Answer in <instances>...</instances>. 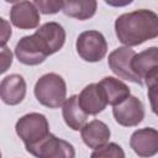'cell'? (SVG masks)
I'll list each match as a JSON object with an SVG mask.
<instances>
[{
	"instance_id": "obj_1",
	"label": "cell",
	"mask_w": 158,
	"mask_h": 158,
	"mask_svg": "<svg viewBox=\"0 0 158 158\" xmlns=\"http://www.w3.org/2000/svg\"><path fill=\"white\" fill-rule=\"evenodd\" d=\"M115 32L127 47L142 44L158 36V16L146 9L122 14L115 21Z\"/></svg>"
},
{
	"instance_id": "obj_2",
	"label": "cell",
	"mask_w": 158,
	"mask_h": 158,
	"mask_svg": "<svg viewBox=\"0 0 158 158\" xmlns=\"http://www.w3.org/2000/svg\"><path fill=\"white\" fill-rule=\"evenodd\" d=\"M67 94L64 79L56 73L42 75L35 85V96L40 104L49 109H57L63 105Z\"/></svg>"
},
{
	"instance_id": "obj_3",
	"label": "cell",
	"mask_w": 158,
	"mask_h": 158,
	"mask_svg": "<svg viewBox=\"0 0 158 158\" xmlns=\"http://www.w3.org/2000/svg\"><path fill=\"white\" fill-rule=\"evenodd\" d=\"M15 130L25 143V147L38 143L51 133L46 116L38 112H31L19 118Z\"/></svg>"
},
{
	"instance_id": "obj_4",
	"label": "cell",
	"mask_w": 158,
	"mask_h": 158,
	"mask_svg": "<svg viewBox=\"0 0 158 158\" xmlns=\"http://www.w3.org/2000/svg\"><path fill=\"white\" fill-rule=\"evenodd\" d=\"M26 151L36 158H75L74 147L52 133L38 143L26 147Z\"/></svg>"
},
{
	"instance_id": "obj_5",
	"label": "cell",
	"mask_w": 158,
	"mask_h": 158,
	"mask_svg": "<svg viewBox=\"0 0 158 158\" xmlns=\"http://www.w3.org/2000/svg\"><path fill=\"white\" fill-rule=\"evenodd\" d=\"M77 52L86 62H99L107 52L105 37L99 31H84L77 40Z\"/></svg>"
},
{
	"instance_id": "obj_6",
	"label": "cell",
	"mask_w": 158,
	"mask_h": 158,
	"mask_svg": "<svg viewBox=\"0 0 158 158\" xmlns=\"http://www.w3.org/2000/svg\"><path fill=\"white\" fill-rule=\"evenodd\" d=\"M114 117L116 122L125 127L137 126L144 117V106L136 96H128L121 104L114 106Z\"/></svg>"
},
{
	"instance_id": "obj_7",
	"label": "cell",
	"mask_w": 158,
	"mask_h": 158,
	"mask_svg": "<svg viewBox=\"0 0 158 158\" xmlns=\"http://www.w3.org/2000/svg\"><path fill=\"white\" fill-rule=\"evenodd\" d=\"M136 52L130 47H120L112 51L109 54V67L110 69L120 78L133 81L137 84H142L143 81L133 73L131 68V60L135 57Z\"/></svg>"
},
{
	"instance_id": "obj_8",
	"label": "cell",
	"mask_w": 158,
	"mask_h": 158,
	"mask_svg": "<svg viewBox=\"0 0 158 158\" xmlns=\"http://www.w3.org/2000/svg\"><path fill=\"white\" fill-rule=\"evenodd\" d=\"M33 35L47 56L58 52L65 41V31L58 22H46Z\"/></svg>"
},
{
	"instance_id": "obj_9",
	"label": "cell",
	"mask_w": 158,
	"mask_h": 158,
	"mask_svg": "<svg viewBox=\"0 0 158 158\" xmlns=\"http://www.w3.org/2000/svg\"><path fill=\"white\" fill-rule=\"evenodd\" d=\"M15 56L17 57L19 62L26 65L41 64L48 57L35 35L25 36L17 42L15 47Z\"/></svg>"
},
{
	"instance_id": "obj_10",
	"label": "cell",
	"mask_w": 158,
	"mask_h": 158,
	"mask_svg": "<svg viewBox=\"0 0 158 158\" xmlns=\"http://www.w3.org/2000/svg\"><path fill=\"white\" fill-rule=\"evenodd\" d=\"M130 146L135 153L142 158H149L158 152V132L156 128L146 127L132 133Z\"/></svg>"
},
{
	"instance_id": "obj_11",
	"label": "cell",
	"mask_w": 158,
	"mask_h": 158,
	"mask_svg": "<svg viewBox=\"0 0 158 158\" xmlns=\"http://www.w3.org/2000/svg\"><path fill=\"white\" fill-rule=\"evenodd\" d=\"M10 21L17 28H36L40 23V12L33 2L17 1L11 7Z\"/></svg>"
},
{
	"instance_id": "obj_12",
	"label": "cell",
	"mask_w": 158,
	"mask_h": 158,
	"mask_svg": "<svg viewBox=\"0 0 158 158\" xmlns=\"http://www.w3.org/2000/svg\"><path fill=\"white\" fill-rule=\"evenodd\" d=\"M26 95V81L19 74H11L0 83V99L7 105L20 104Z\"/></svg>"
},
{
	"instance_id": "obj_13",
	"label": "cell",
	"mask_w": 158,
	"mask_h": 158,
	"mask_svg": "<svg viewBox=\"0 0 158 158\" xmlns=\"http://www.w3.org/2000/svg\"><path fill=\"white\" fill-rule=\"evenodd\" d=\"M78 102L86 115H98L107 105L100 86L95 83L86 85L81 90L78 96Z\"/></svg>"
},
{
	"instance_id": "obj_14",
	"label": "cell",
	"mask_w": 158,
	"mask_h": 158,
	"mask_svg": "<svg viewBox=\"0 0 158 158\" xmlns=\"http://www.w3.org/2000/svg\"><path fill=\"white\" fill-rule=\"evenodd\" d=\"M133 73L143 81L151 74L158 73V51L157 47H151L141 53H136L131 60Z\"/></svg>"
},
{
	"instance_id": "obj_15",
	"label": "cell",
	"mask_w": 158,
	"mask_h": 158,
	"mask_svg": "<svg viewBox=\"0 0 158 158\" xmlns=\"http://www.w3.org/2000/svg\"><path fill=\"white\" fill-rule=\"evenodd\" d=\"M80 131L84 143L93 149L105 146L111 135L107 125L100 120H93L89 123H85Z\"/></svg>"
},
{
	"instance_id": "obj_16",
	"label": "cell",
	"mask_w": 158,
	"mask_h": 158,
	"mask_svg": "<svg viewBox=\"0 0 158 158\" xmlns=\"http://www.w3.org/2000/svg\"><path fill=\"white\" fill-rule=\"evenodd\" d=\"M98 85L100 86L107 104L116 106L130 96V88L121 80L114 77H105Z\"/></svg>"
},
{
	"instance_id": "obj_17",
	"label": "cell",
	"mask_w": 158,
	"mask_h": 158,
	"mask_svg": "<svg viewBox=\"0 0 158 158\" xmlns=\"http://www.w3.org/2000/svg\"><path fill=\"white\" fill-rule=\"evenodd\" d=\"M62 115L67 126L74 131H79L86 122L88 115L81 110L78 102V96L72 95L69 99H65L63 102Z\"/></svg>"
},
{
	"instance_id": "obj_18",
	"label": "cell",
	"mask_w": 158,
	"mask_h": 158,
	"mask_svg": "<svg viewBox=\"0 0 158 158\" xmlns=\"http://www.w3.org/2000/svg\"><path fill=\"white\" fill-rule=\"evenodd\" d=\"M98 2L95 0H70L63 1L62 11L70 17L86 20L95 15Z\"/></svg>"
},
{
	"instance_id": "obj_19",
	"label": "cell",
	"mask_w": 158,
	"mask_h": 158,
	"mask_svg": "<svg viewBox=\"0 0 158 158\" xmlns=\"http://www.w3.org/2000/svg\"><path fill=\"white\" fill-rule=\"evenodd\" d=\"M90 158H125V152L117 143L112 142L95 149Z\"/></svg>"
},
{
	"instance_id": "obj_20",
	"label": "cell",
	"mask_w": 158,
	"mask_h": 158,
	"mask_svg": "<svg viewBox=\"0 0 158 158\" xmlns=\"http://www.w3.org/2000/svg\"><path fill=\"white\" fill-rule=\"evenodd\" d=\"M33 5L40 10L42 14H56L59 10H62L63 1H43V0H36L33 1Z\"/></svg>"
},
{
	"instance_id": "obj_21",
	"label": "cell",
	"mask_w": 158,
	"mask_h": 158,
	"mask_svg": "<svg viewBox=\"0 0 158 158\" xmlns=\"http://www.w3.org/2000/svg\"><path fill=\"white\" fill-rule=\"evenodd\" d=\"M12 64V52L6 46L0 48V74L5 73Z\"/></svg>"
},
{
	"instance_id": "obj_22",
	"label": "cell",
	"mask_w": 158,
	"mask_h": 158,
	"mask_svg": "<svg viewBox=\"0 0 158 158\" xmlns=\"http://www.w3.org/2000/svg\"><path fill=\"white\" fill-rule=\"evenodd\" d=\"M11 33H12V30H11L10 22L0 17V48L5 47V44L11 37Z\"/></svg>"
},
{
	"instance_id": "obj_23",
	"label": "cell",
	"mask_w": 158,
	"mask_h": 158,
	"mask_svg": "<svg viewBox=\"0 0 158 158\" xmlns=\"http://www.w3.org/2000/svg\"><path fill=\"white\" fill-rule=\"evenodd\" d=\"M0 158H1V152H0Z\"/></svg>"
}]
</instances>
